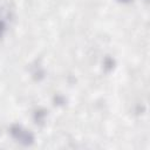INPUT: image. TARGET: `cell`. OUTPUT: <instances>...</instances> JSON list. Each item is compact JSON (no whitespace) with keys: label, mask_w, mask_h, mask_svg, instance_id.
Here are the masks:
<instances>
[{"label":"cell","mask_w":150,"mask_h":150,"mask_svg":"<svg viewBox=\"0 0 150 150\" xmlns=\"http://www.w3.org/2000/svg\"><path fill=\"white\" fill-rule=\"evenodd\" d=\"M11 135L14 139H16V142H19L22 145H30L34 142V135L29 131L23 129L21 125L14 124L11 128Z\"/></svg>","instance_id":"1"},{"label":"cell","mask_w":150,"mask_h":150,"mask_svg":"<svg viewBox=\"0 0 150 150\" xmlns=\"http://www.w3.org/2000/svg\"><path fill=\"white\" fill-rule=\"evenodd\" d=\"M46 116V112H42L41 114V111H36V117H35V121H36V123H39V122H42Z\"/></svg>","instance_id":"2"},{"label":"cell","mask_w":150,"mask_h":150,"mask_svg":"<svg viewBox=\"0 0 150 150\" xmlns=\"http://www.w3.org/2000/svg\"><path fill=\"white\" fill-rule=\"evenodd\" d=\"M104 64H105L107 68H110V69H111V68H112V66H111V64H112V60H111V59H105Z\"/></svg>","instance_id":"3"},{"label":"cell","mask_w":150,"mask_h":150,"mask_svg":"<svg viewBox=\"0 0 150 150\" xmlns=\"http://www.w3.org/2000/svg\"><path fill=\"white\" fill-rule=\"evenodd\" d=\"M4 30H5V25H4V22H2V21H0V36L2 35Z\"/></svg>","instance_id":"4"},{"label":"cell","mask_w":150,"mask_h":150,"mask_svg":"<svg viewBox=\"0 0 150 150\" xmlns=\"http://www.w3.org/2000/svg\"><path fill=\"white\" fill-rule=\"evenodd\" d=\"M118 1H121V2H129L130 0H118Z\"/></svg>","instance_id":"5"}]
</instances>
